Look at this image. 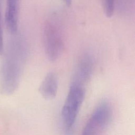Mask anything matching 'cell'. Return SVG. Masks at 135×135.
<instances>
[{
    "instance_id": "1",
    "label": "cell",
    "mask_w": 135,
    "mask_h": 135,
    "mask_svg": "<svg viewBox=\"0 0 135 135\" xmlns=\"http://www.w3.org/2000/svg\"><path fill=\"white\" fill-rule=\"evenodd\" d=\"M16 44L11 46L9 54L2 65L0 89L5 94L13 92L17 87L24 63V51Z\"/></svg>"
},
{
    "instance_id": "2",
    "label": "cell",
    "mask_w": 135,
    "mask_h": 135,
    "mask_svg": "<svg viewBox=\"0 0 135 135\" xmlns=\"http://www.w3.org/2000/svg\"><path fill=\"white\" fill-rule=\"evenodd\" d=\"M84 94V86L71 83L61 111L62 121L67 131L71 130L75 124Z\"/></svg>"
},
{
    "instance_id": "3",
    "label": "cell",
    "mask_w": 135,
    "mask_h": 135,
    "mask_svg": "<svg viewBox=\"0 0 135 135\" xmlns=\"http://www.w3.org/2000/svg\"><path fill=\"white\" fill-rule=\"evenodd\" d=\"M112 110L108 101H102L95 108L82 130V134H97L105 130L112 120Z\"/></svg>"
},
{
    "instance_id": "4",
    "label": "cell",
    "mask_w": 135,
    "mask_h": 135,
    "mask_svg": "<svg viewBox=\"0 0 135 135\" xmlns=\"http://www.w3.org/2000/svg\"><path fill=\"white\" fill-rule=\"evenodd\" d=\"M43 42L45 54L50 61L54 62L60 56L63 47V37L59 27L52 22L45 25Z\"/></svg>"
},
{
    "instance_id": "5",
    "label": "cell",
    "mask_w": 135,
    "mask_h": 135,
    "mask_svg": "<svg viewBox=\"0 0 135 135\" xmlns=\"http://www.w3.org/2000/svg\"><path fill=\"white\" fill-rule=\"evenodd\" d=\"M93 67V61L91 56L89 54L84 55L78 63L72 83L84 87L92 75Z\"/></svg>"
},
{
    "instance_id": "6",
    "label": "cell",
    "mask_w": 135,
    "mask_h": 135,
    "mask_svg": "<svg viewBox=\"0 0 135 135\" xmlns=\"http://www.w3.org/2000/svg\"><path fill=\"white\" fill-rule=\"evenodd\" d=\"M57 91V75L54 72H50L45 75L40 83L38 91L45 99L51 100L56 97Z\"/></svg>"
},
{
    "instance_id": "7",
    "label": "cell",
    "mask_w": 135,
    "mask_h": 135,
    "mask_svg": "<svg viewBox=\"0 0 135 135\" xmlns=\"http://www.w3.org/2000/svg\"><path fill=\"white\" fill-rule=\"evenodd\" d=\"M19 1L6 0L5 23L8 31L12 34H16L18 30Z\"/></svg>"
},
{
    "instance_id": "8",
    "label": "cell",
    "mask_w": 135,
    "mask_h": 135,
    "mask_svg": "<svg viewBox=\"0 0 135 135\" xmlns=\"http://www.w3.org/2000/svg\"><path fill=\"white\" fill-rule=\"evenodd\" d=\"M103 7L106 16L111 17L113 14L114 0H103Z\"/></svg>"
},
{
    "instance_id": "9",
    "label": "cell",
    "mask_w": 135,
    "mask_h": 135,
    "mask_svg": "<svg viewBox=\"0 0 135 135\" xmlns=\"http://www.w3.org/2000/svg\"><path fill=\"white\" fill-rule=\"evenodd\" d=\"M3 31L2 27V16L1 9V0H0V54L3 51Z\"/></svg>"
},
{
    "instance_id": "10",
    "label": "cell",
    "mask_w": 135,
    "mask_h": 135,
    "mask_svg": "<svg viewBox=\"0 0 135 135\" xmlns=\"http://www.w3.org/2000/svg\"><path fill=\"white\" fill-rule=\"evenodd\" d=\"M67 6H69L71 3V0H63Z\"/></svg>"
}]
</instances>
